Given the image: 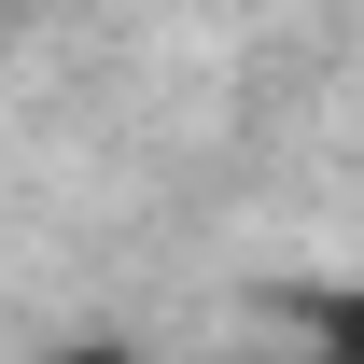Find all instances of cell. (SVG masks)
Listing matches in <instances>:
<instances>
[{"mask_svg": "<svg viewBox=\"0 0 364 364\" xmlns=\"http://www.w3.org/2000/svg\"><path fill=\"white\" fill-rule=\"evenodd\" d=\"M43 364H140V350H127V336H56Z\"/></svg>", "mask_w": 364, "mask_h": 364, "instance_id": "cell-2", "label": "cell"}, {"mask_svg": "<svg viewBox=\"0 0 364 364\" xmlns=\"http://www.w3.org/2000/svg\"><path fill=\"white\" fill-rule=\"evenodd\" d=\"M280 364H364V280L280 294Z\"/></svg>", "mask_w": 364, "mask_h": 364, "instance_id": "cell-1", "label": "cell"}]
</instances>
